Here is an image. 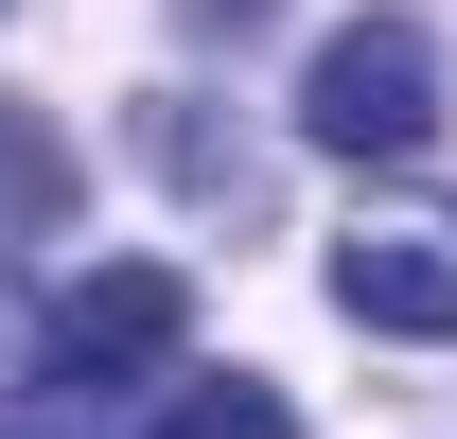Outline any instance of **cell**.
<instances>
[{
	"mask_svg": "<svg viewBox=\"0 0 457 439\" xmlns=\"http://www.w3.org/2000/svg\"><path fill=\"white\" fill-rule=\"evenodd\" d=\"M299 141H317V159H422V141H440V36H422V18H352V36H317V70H299Z\"/></svg>",
	"mask_w": 457,
	"mask_h": 439,
	"instance_id": "7a4b0ae2",
	"label": "cell"
},
{
	"mask_svg": "<svg viewBox=\"0 0 457 439\" xmlns=\"http://www.w3.org/2000/svg\"><path fill=\"white\" fill-rule=\"evenodd\" d=\"M0 422H18V281H0Z\"/></svg>",
	"mask_w": 457,
	"mask_h": 439,
	"instance_id": "8992f818",
	"label": "cell"
},
{
	"mask_svg": "<svg viewBox=\"0 0 457 439\" xmlns=\"http://www.w3.org/2000/svg\"><path fill=\"white\" fill-rule=\"evenodd\" d=\"M176 352H194V281L176 264H106V281H71L54 317H36V369L18 386H36L54 422H123Z\"/></svg>",
	"mask_w": 457,
	"mask_h": 439,
	"instance_id": "6da1fadb",
	"label": "cell"
},
{
	"mask_svg": "<svg viewBox=\"0 0 457 439\" xmlns=\"http://www.w3.org/2000/svg\"><path fill=\"white\" fill-rule=\"evenodd\" d=\"M141 141H159V176H176V194H212V211H246V194H264V176H246V141H212L194 106H141Z\"/></svg>",
	"mask_w": 457,
	"mask_h": 439,
	"instance_id": "5b68a950",
	"label": "cell"
},
{
	"mask_svg": "<svg viewBox=\"0 0 457 439\" xmlns=\"http://www.w3.org/2000/svg\"><path fill=\"white\" fill-rule=\"evenodd\" d=\"M335 317L352 334H457V211H370L335 246Z\"/></svg>",
	"mask_w": 457,
	"mask_h": 439,
	"instance_id": "3957f363",
	"label": "cell"
},
{
	"mask_svg": "<svg viewBox=\"0 0 457 439\" xmlns=\"http://www.w3.org/2000/svg\"><path fill=\"white\" fill-rule=\"evenodd\" d=\"M141 439H299L282 422V386H246V369H159V386H141Z\"/></svg>",
	"mask_w": 457,
	"mask_h": 439,
	"instance_id": "277c9868",
	"label": "cell"
}]
</instances>
